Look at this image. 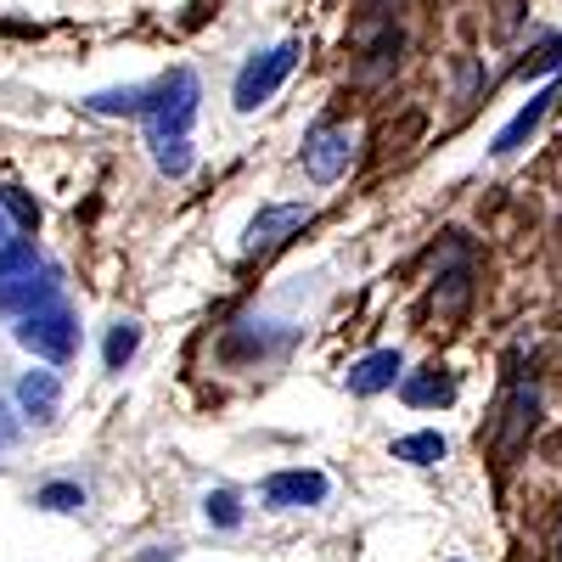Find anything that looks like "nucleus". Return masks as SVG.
I'll return each mask as SVG.
<instances>
[{"label": "nucleus", "mask_w": 562, "mask_h": 562, "mask_svg": "<svg viewBox=\"0 0 562 562\" xmlns=\"http://www.w3.org/2000/svg\"><path fill=\"white\" fill-rule=\"evenodd\" d=\"M12 338H18L29 355L63 366V360H74V349H79V315H74L63 299H45V304H34L29 315H18Z\"/></svg>", "instance_id": "1"}, {"label": "nucleus", "mask_w": 562, "mask_h": 562, "mask_svg": "<svg viewBox=\"0 0 562 562\" xmlns=\"http://www.w3.org/2000/svg\"><path fill=\"white\" fill-rule=\"evenodd\" d=\"M198 74L192 68H175L169 79H158L153 85V102H147V140L158 147V140H180L186 130H192V119H198Z\"/></svg>", "instance_id": "2"}, {"label": "nucleus", "mask_w": 562, "mask_h": 562, "mask_svg": "<svg viewBox=\"0 0 562 562\" xmlns=\"http://www.w3.org/2000/svg\"><path fill=\"white\" fill-rule=\"evenodd\" d=\"M293 68H299V40H281V45H270V52L248 57L243 74H237V85H231V102H237V113H259L276 90L288 85Z\"/></svg>", "instance_id": "3"}, {"label": "nucleus", "mask_w": 562, "mask_h": 562, "mask_svg": "<svg viewBox=\"0 0 562 562\" xmlns=\"http://www.w3.org/2000/svg\"><path fill=\"white\" fill-rule=\"evenodd\" d=\"M349 158H355V135H349L344 124H315V130L304 135V175H310L315 186H333V180L349 169Z\"/></svg>", "instance_id": "4"}, {"label": "nucleus", "mask_w": 562, "mask_h": 562, "mask_svg": "<svg viewBox=\"0 0 562 562\" xmlns=\"http://www.w3.org/2000/svg\"><path fill=\"white\" fill-rule=\"evenodd\" d=\"M304 225H310V209H304V203H270V209L254 214L248 237H243V254H270V248H281V243H288L293 231H304Z\"/></svg>", "instance_id": "5"}, {"label": "nucleus", "mask_w": 562, "mask_h": 562, "mask_svg": "<svg viewBox=\"0 0 562 562\" xmlns=\"http://www.w3.org/2000/svg\"><path fill=\"white\" fill-rule=\"evenodd\" d=\"M326 473H304V467H288V473H270L265 479V501L276 512H304V506H321L326 501Z\"/></svg>", "instance_id": "6"}, {"label": "nucleus", "mask_w": 562, "mask_h": 562, "mask_svg": "<svg viewBox=\"0 0 562 562\" xmlns=\"http://www.w3.org/2000/svg\"><path fill=\"white\" fill-rule=\"evenodd\" d=\"M45 299H57V270L52 265H34V270H23L12 281H0V315H12V321L29 315Z\"/></svg>", "instance_id": "7"}, {"label": "nucleus", "mask_w": 562, "mask_h": 562, "mask_svg": "<svg viewBox=\"0 0 562 562\" xmlns=\"http://www.w3.org/2000/svg\"><path fill=\"white\" fill-rule=\"evenodd\" d=\"M400 378H405L400 349H378V355H366V360H355V366H349V394H360V400L389 394Z\"/></svg>", "instance_id": "8"}, {"label": "nucleus", "mask_w": 562, "mask_h": 562, "mask_svg": "<svg viewBox=\"0 0 562 562\" xmlns=\"http://www.w3.org/2000/svg\"><path fill=\"white\" fill-rule=\"evenodd\" d=\"M18 405H23L34 422H52V416L63 411V383H57V371H23Z\"/></svg>", "instance_id": "9"}, {"label": "nucleus", "mask_w": 562, "mask_h": 562, "mask_svg": "<svg viewBox=\"0 0 562 562\" xmlns=\"http://www.w3.org/2000/svg\"><path fill=\"white\" fill-rule=\"evenodd\" d=\"M551 102H557V85H551V90H540V97H535V102H529V108H524L518 119H512V124H506V130L495 135V158H512V153H518L524 140H529V135L540 130V119L551 113Z\"/></svg>", "instance_id": "10"}, {"label": "nucleus", "mask_w": 562, "mask_h": 562, "mask_svg": "<svg viewBox=\"0 0 562 562\" xmlns=\"http://www.w3.org/2000/svg\"><path fill=\"white\" fill-rule=\"evenodd\" d=\"M400 394H405V405L428 411V405H450L456 383L445 378V371H416V378H400Z\"/></svg>", "instance_id": "11"}, {"label": "nucleus", "mask_w": 562, "mask_h": 562, "mask_svg": "<svg viewBox=\"0 0 562 562\" xmlns=\"http://www.w3.org/2000/svg\"><path fill=\"white\" fill-rule=\"evenodd\" d=\"M147 102H153V85H124V90H102V97H90L85 108L90 113H130V119H140Z\"/></svg>", "instance_id": "12"}, {"label": "nucleus", "mask_w": 562, "mask_h": 562, "mask_svg": "<svg viewBox=\"0 0 562 562\" xmlns=\"http://www.w3.org/2000/svg\"><path fill=\"white\" fill-rule=\"evenodd\" d=\"M394 461L434 467V461H445V439L439 434H405V439H394Z\"/></svg>", "instance_id": "13"}, {"label": "nucleus", "mask_w": 562, "mask_h": 562, "mask_svg": "<svg viewBox=\"0 0 562 562\" xmlns=\"http://www.w3.org/2000/svg\"><path fill=\"white\" fill-rule=\"evenodd\" d=\"M140 349V326L135 321H119L113 333H108V349H102V360H108V371H124V360Z\"/></svg>", "instance_id": "14"}, {"label": "nucleus", "mask_w": 562, "mask_h": 562, "mask_svg": "<svg viewBox=\"0 0 562 562\" xmlns=\"http://www.w3.org/2000/svg\"><path fill=\"white\" fill-rule=\"evenodd\" d=\"M203 512H209V524H214V529H237V524H243V501H237V490H214V495L203 501Z\"/></svg>", "instance_id": "15"}, {"label": "nucleus", "mask_w": 562, "mask_h": 562, "mask_svg": "<svg viewBox=\"0 0 562 562\" xmlns=\"http://www.w3.org/2000/svg\"><path fill=\"white\" fill-rule=\"evenodd\" d=\"M34 506H45V512H79L85 506V490L79 484H40L34 490Z\"/></svg>", "instance_id": "16"}, {"label": "nucleus", "mask_w": 562, "mask_h": 562, "mask_svg": "<svg viewBox=\"0 0 562 562\" xmlns=\"http://www.w3.org/2000/svg\"><path fill=\"white\" fill-rule=\"evenodd\" d=\"M467 293H473V276H467V265H456V270L445 276V288H439V310H445V315H461V310H467Z\"/></svg>", "instance_id": "17"}, {"label": "nucleus", "mask_w": 562, "mask_h": 562, "mask_svg": "<svg viewBox=\"0 0 562 562\" xmlns=\"http://www.w3.org/2000/svg\"><path fill=\"white\" fill-rule=\"evenodd\" d=\"M40 265V254H34V243H0V281H12V276H23V270H34Z\"/></svg>", "instance_id": "18"}, {"label": "nucleus", "mask_w": 562, "mask_h": 562, "mask_svg": "<svg viewBox=\"0 0 562 562\" xmlns=\"http://www.w3.org/2000/svg\"><path fill=\"white\" fill-rule=\"evenodd\" d=\"M153 158H158V169H164V175H175V180H180L186 169H192V140H186V135H180V140H158Z\"/></svg>", "instance_id": "19"}, {"label": "nucleus", "mask_w": 562, "mask_h": 562, "mask_svg": "<svg viewBox=\"0 0 562 562\" xmlns=\"http://www.w3.org/2000/svg\"><path fill=\"white\" fill-rule=\"evenodd\" d=\"M0 203H7V209L18 214V225H29V231L40 225V203H34V198H23V186H7V192H0Z\"/></svg>", "instance_id": "20"}, {"label": "nucleus", "mask_w": 562, "mask_h": 562, "mask_svg": "<svg viewBox=\"0 0 562 562\" xmlns=\"http://www.w3.org/2000/svg\"><path fill=\"white\" fill-rule=\"evenodd\" d=\"M12 439V422H7V411H0V445H7Z\"/></svg>", "instance_id": "21"}, {"label": "nucleus", "mask_w": 562, "mask_h": 562, "mask_svg": "<svg viewBox=\"0 0 562 562\" xmlns=\"http://www.w3.org/2000/svg\"><path fill=\"white\" fill-rule=\"evenodd\" d=\"M0 243H7V209H0Z\"/></svg>", "instance_id": "22"}]
</instances>
